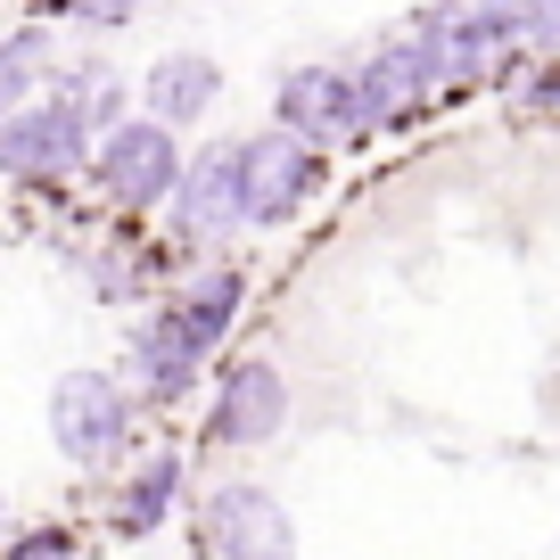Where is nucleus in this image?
<instances>
[{"label":"nucleus","mask_w":560,"mask_h":560,"mask_svg":"<svg viewBox=\"0 0 560 560\" xmlns=\"http://www.w3.org/2000/svg\"><path fill=\"white\" fill-rule=\"evenodd\" d=\"M198 536L214 560H298V527L264 487H214L198 511Z\"/></svg>","instance_id":"423d86ee"},{"label":"nucleus","mask_w":560,"mask_h":560,"mask_svg":"<svg viewBox=\"0 0 560 560\" xmlns=\"http://www.w3.org/2000/svg\"><path fill=\"white\" fill-rule=\"evenodd\" d=\"M223 100V67H214L207 50H174L149 67V83H140V107L158 124H198L207 107Z\"/></svg>","instance_id":"9d476101"},{"label":"nucleus","mask_w":560,"mask_h":560,"mask_svg":"<svg viewBox=\"0 0 560 560\" xmlns=\"http://www.w3.org/2000/svg\"><path fill=\"white\" fill-rule=\"evenodd\" d=\"M174 314H182V330H190L198 347L214 354V338H223L231 322H240V272H231V264H214V272H198L190 289H182V298H174Z\"/></svg>","instance_id":"f8f14e48"},{"label":"nucleus","mask_w":560,"mask_h":560,"mask_svg":"<svg viewBox=\"0 0 560 560\" xmlns=\"http://www.w3.org/2000/svg\"><path fill=\"white\" fill-rule=\"evenodd\" d=\"M50 438H58L67 462L100 470V462H116L124 438H132V396H124L107 371H67V380L50 387Z\"/></svg>","instance_id":"7ed1b4c3"},{"label":"nucleus","mask_w":560,"mask_h":560,"mask_svg":"<svg viewBox=\"0 0 560 560\" xmlns=\"http://www.w3.org/2000/svg\"><path fill=\"white\" fill-rule=\"evenodd\" d=\"M322 190V140L305 132H256L240 140V223H289Z\"/></svg>","instance_id":"f257e3e1"},{"label":"nucleus","mask_w":560,"mask_h":560,"mask_svg":"<svg viewBox=\"0 0 560 560\" xmlns=\"http://www.w3.org/2000/svg\"><path fill=\"white\" fill-rule=\"evenodd\" d=\"M520 42H536V50H560V0H536L527 9V34Z\"/></svg>","instance_id":"2eb2a0df"},{"label":"nucleus","mask_w":560,"mask_h":560,"mask_svg":"<svg viewBox=\"0 0 560 560\" xmlns=\"http://www.w3.org/2000/svg\"><path fill=\"white\" fill-rule=\"evenodd\" d=\"M280 124L289 132H305V140H347V132H363V107H354V74H338V67H298V74H280Z\"/></svg>","instance_id":"6e6552de"},{"label":"nucleus","mask_w":560,"mask_h":560,"mask_svg":"<svg viewBox=\"0 0 560 560\" xmlns=\"http://www.w3.org/2000/svg\"><path fill=\"white\" fill-rule=\"evenodd\" d=\"M198 363H207V347L182 330V314H158V322L132 330V371H140V387H149L158 404H174L182 387L198 380Z\"/></svg>","instance_id":"9b49d317"},{"label":"nucleus","mask_w":560,"mask_h":560,"mask_svg":"<svg viewBox=\"0 0 560 560\" xmlns=\"http://www.w3.org/2000/svg\"><path fill=\"white\" fill-rule=\"evenodd\" d=\"M91 174H100V190L116 198L124 214H140V207H174V182H182L174 124H158V116L107 124V140L91 149Z\"/></svg>","instance_id":"f03ea898"},{"label":"nucleus","mask_w":560,"mask_h":560,"mask_svg":"<svg viewBox=\"0 0 560 560\" xmlns=\"http://www.w3.org/2000/svg\"><path fill=\"white\" fill-rule=\"evenodd\" d=\"M174 223H182V240L240 223V140H223V149H207V158L182 165V182H174Z\"/></svg>","instance_id":"1a4fd4ad"},{"label":"nucleus","mask_w":560,"mask_h":560,"mask_svg":"<svg viewBox=\"0 0 560 560\" xmlns=\"http://www.w3.org/2000/svg\"><path fill=\"white\" fill-rule=\"evenodd\" d=\"M83 165H91V116L74 100L0 116V174H18V182H67V174H83Z\"/></svg>","instance_id":"20e7f679"},{"label":"nucleus","mask_w":560,"mask_h":560,"mask_svg":"<svg viewBox=\"0 0 560 560\" xmlns=\"http://www.w3.org/2000/svg\"><path fill=\"white\" fill-rule=\"evenodd\" d=\"M174 487H182V454H158V462H140V478L124 487V536H149V527L174 511Z\"/></svg>","instance_id":"ddd939ff"},{"label":"nucleus","mask_w":560,"mask_h":560,"mask_svg":"<svg viewBox=\"0 0 560 560\" xmlns=\"http://www.w3.org/2000/svg\"><path fill=\"white\" fill-rule=\"evenodd\" d=\"M42 58H50V34H9L0 42V116H18L42 83Z\"/></svg>","instance_id":"4468645a"},{"label":"nucleus","mask_w":560,"mask_h":560,"mask_svg":"<svg viewBox=\"0 0 560 560\" xmlns=\"http://www.w3.org/2000/svg\"><path fill=\"white\" fill-rule=\"evenodd\" d=\"M67 18H91V25H124L132 18V0H58Z\"/></svg>","instance_id":"dca6fc26"},{"label":"nucleus","mask_w":560,"mask_h":560,"mask_svg":"<svg viewBox=\"0 0 560 560\" xmlns=\"http://www.w3.org/2000/svg\"><path fill=\"white\" fill-rule=\"evenodd\" d=\"M9 560H67V536H25Z\"/></svg>","instance_id":"f3484780"},{"label":"nucleus","mask_w":560,"mask_h":560,"mask_svg":"<svg viewBox=\"0 0 560 560\" xmlns=\"http://www.w3.org/2000/svg\"><path fill=\"white\" fill-rule=\"evenodd\" d=\"M280 420H289V380H280L264 354H247V363L223 371V396H214V412H207V438L214 445H264V438H280Z\"/></svg>","instance_id":"0eeeda50"},{"label":"nucleus","mask_w":560,"mask_h":560,"mask_svg":"<svg viewBox=\"0 0 560 560\" xmlns=\"http://www.w3.org/2000/svg\"><path fill=\"white\" fill-rule=\"evenodd\" d=\"M354 107H363V132H404L438 107V58L429 42H387L354 67Z\"/></svg>","instance_id":"39448f33"}]
</instances>
